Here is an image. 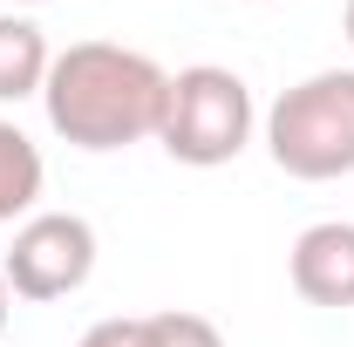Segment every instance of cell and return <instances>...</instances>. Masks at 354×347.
I'll return each instance as SVG.
<instances>
[{"label":"cell","mask_w":354,"mask_h":347,"mask_svg":"<svg viewBox=\"0 0 354 347\" xmlns=\"http://www.w3.org/2000/svg\"><path fill=\"white\" fill-rule=\"evenodd\" d=\"M164 95H171V75L150 55H136L123 41H75L48 62L41 109L62 143L102 157V150L150 143L164 123Z\"/></svg>","instance_id":"cell-1"},{"label":"cell","mask_w":354,"mask_h":347,"mask_svg":"<svg viewBox=\"0 0 354 347\" xmlns=\"http://www.w3.org/2000/svg\"><path fill=\"white\" fill-rule=\"evenodd\" d=\"M286 279L307 306H327V313H348L354 306V225L348 218H320L293 238L286 252Z\"/></svg>","instance_id":"cell-5"},{"label":"cell","mask_w":354,"mask_h":347,"mask_svg":"<svg viewBox=\"0 0 354 347\" xmlns=\"http://www.w3.org/2000/svg\"><path fill=\"white\" fill-rule=\"evenodd\" d=\"M48 35L28 14H0V102H28L48 82Z\"/></svg>","instance_id":"cell-6"},{"label":"cell","mask_w":354,"mask_h":347,"mask_svg":"<svg viewBox=\"0 0 354 347\" xmlns=\"http://www.w3.org/2000/svg\"><path fill=\"white\" fill-rule=\"evenodd\" d=\"M41 150H35V136L21 130V123H7L0 116V225H14V218H35L41 205Z\"/></svg>","instance_id":"cell-7"},{"label":"cell","mask_w":354,"mask_h":347,"mask_svg":"<svg viewBox=\"0 0 354 347\" xmlns=\"http://www.w3.org/2000/svg\"><path fill=\"white\" fill-rule=\"evenodd\" d=\"M252 123H259V109H252L245 75H232L218 62H198V68H177L171 75L157 143L171 150V164L218 171V164H232V157L252 143Z\"/></svg>","instance_id":"cell-3"},{"label":"cell","mask_w":354,"mask_h":347,"mask_svg":"<svg viewBox=\"0 0 354 347\" xmlns=\"http://www.w3.org/2000/svg\"><path fill=\"white\" fill-rule=\"evenodd\" d=\"M88 272H95V225L75 212H35L14 225V245H7V259H0V279H7V293L14 300H68V293H82Z\"/></svg>","instance_id":"cell-4"},{"label":"cell","mask_w":354,"mask_h":347,"mask_svg":"<svg viewBox=\"0 0 354 347\" xmlns=\"http://www.w3.org/2000/svg\"><path fill=\"white\" fill-rule=\"evenodd\" d=\"M341 35H348V48H354V0L341 7Z\"/></svg>","instance_id":"cell-10"},{"label":"cell","mask_w":354,"mask_h":347,"mask_svg":"<svg viewBox=\"0 0 354 347\" xmlns=\"http://www.w3.org/2000/svg\"><path fill=\"white\" fill-rule=\"evenodd\" d=\"M75 347H143V320H95Z\"/></svg>","instance_id":"cell-9"},{"label":"cell","mask_w":354,"mask_h":347,"mask_svg":"<svg viewBox=\"0 0 354 347\" xmlns=\"http://www.w3.org/2000/svg\"><path fill=\"white\" fill-rule=\"evenodd\" d=\"M7 300H14V293H7V279H0V334H7Z\"/></svg>","instance_id":"cell-11"},{"label":"cell","mask_w":354,"mask_h":347,"mask_svg":"<svg viewBox=\"0 0 354 347\" xmlns=\"http://www.w3.org/2000/svg\"><path fill=\"white\" fill-rule=\"evenodd\" d=\"M266 150L300 184H334L354 171V68H320L279 88L266 109Z\"/></svg>","instance_id":"cell-2"},{"label":"cell","mask_w":354,"mask_h":347,"mask_svg":"<svg viewBox=\"0 0 354 347\" xmlns=\"http://www.w3.org/2000/svg\"><path fill=\"white\" fill-rule=\"evenodd\" d=\"M143 347H225L205 313H143Z\"/></svg>","instance_id":"cell-8"},{"label":"cell","mask_w":354,"mask_h":347,"mask_svg":"<svg viewBox=\"0 0 354 347\" xmlns=\"http://www.w3.org/2000/svg\"><path fill=\"white\" fill-rule=\"evenodd\" d=\"M14 7H48V0H14Z\"/></svg>","instance_id":"cell-12"},{"label":"cell","mask_w":354,"mask_h":347,"mask_svg":"<svg viewBox=\"0 0 354 347\" xmlns=\"http://www.w3.org/2000/svg\"><path fill=\"white\" fill-rule=\"evenodd\" d=\"M252 7H259V0H252Z\"/></svg>","instance_id":"cell-13"}]
</instances>
